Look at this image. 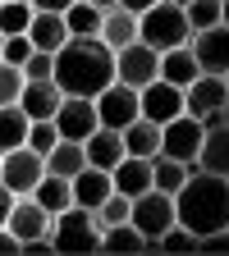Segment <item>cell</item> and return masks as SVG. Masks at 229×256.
Listing matches in <instances>:
<instances>
[{
    "label": "cell",
    "mask_w": 229,
    "mask_h": 256,
    "mask_svg": "<svg viewBox=\"0 0 229 256\" xmlns=\"http://www.w3.org/2000/svg\"><path fill=\"white\" fill-rule=\"evenodd\" d=\"M142 23V42L156 46V50H174V46H188L192 42V23H188V10L174 5V0H160L147 14H138Z\"/></svg>",
    "instance_id": "3"
},
{
    "label": "cell",
    "mask_w": 229,
    "mask_h": 256,
    "mask_svg": "<svg viewBox=\"0 0 229 256\" xmlns=\"http://www.w3.org/2000/svg\"><path fill=\"white\" fill-rule=\"evenodd\" d=\"M202 170H211V174H224L229 178V124L220 119V124H206V142H202Z\"/></svg>",
    "instance_id": "23"
},
{
    "label": "cell",
    "mask_w": 229,
    "mask_h": 256,
    "mask_svg": "<svg viewBox=\"0 0 229 256\" xmlns=\"http://www.w3.org/2000/svg\"><path fill=\"white\" fill-rule=\"evenodd\" d=\"M28 87V74L19 69V64L10 60H0V106H19V96Z\"/></svg>",
    "instance_id": "34"
},
{
    "label": "cell",
    "mask_w": 229,
    "mask_h": 256,
    "mask_svg": "<svg viewBox=\"0 0 229 256\" xmlns=\"http://www.w3.org/2000/svg\"><path fill=\"white\" fill-rule=\"evenodd\" d=\"M23 74H28V82L55 78V55H51V50H32V55H28V64H23Z\"/></svg>",
    "instance_id": "36"
},
{
    "label": "cell",
    "mask_w": 229,
    "mask_h": 256,
    "mask_svg": "<svg viewBox=\"0 0 229 256\" xmlns=\"http://www.w3.org/2000/svg\"><path fill=\"white\" fill-rule=\"evenodd\" d=\"M115 69H119V82H128V87L142 92L147 82L160 78V50L147 46V42H133V46H124L115 55Z\"/></svg>",
    "instance_id": "9"
},
{
    "label": "cell",
    "mask_w": 229,
    "mask_h": 256,
    "mask_svg": "<svg viewBox=\"0 0 229 256\" xmlns=\"http://www.w3.org/2000/svg\"><path fill=\"white\" fill-rule=\"evenodd\" d=\"M224 23H229V0H224Z\"/></svg>",
    "instance_id": "46"
},
{
    "label": "cell",
    "mask_w": 229,
    "mask_h": 256,
    "mask_svg": "<svg viewBox=\"0 0 229 256\" xmlns=\"http://www.w3.org/2000/svg\"><path fill=\"white\" fill-rule=\"evenodd\" d=\"M51 170H46V156L42 151H32V146H14V151H5V165H0V178H5L19 197H32L37 192V183L46 178Z\"/></svg>",
    "instance_id": "7"
},
{
    "label": "cell",
    "mask_w": 229,
    "mask_h": 256,
    "mask_svg": "<svg viewBox=\"0 0 229 256\" xmlns=\"http://www.w3.org/2000/svg\"><path fill=\"white\" fill-rule=\"evenodd\" d=\"M101 224H96V215L87 206H69L51 215V242L55 252H101Z\"/></svg>",
    "instance_id": "4"
},
{
    "label": "cell",
    "mask_w": 229,
    "mask_h": 256,
    "mask_svg": "<svg viewBox=\"0 0 229 256\" xmlns=\"http://www.w3.org/2000/svg\"><path fill=\"white\" fill-rule=\"evenodd\" d=\"M32 18H37V5H32V0H0V32H5V37L28 32Z\"/></svg>",
    "instance_id": "30"
},
{
    "label": "cell",
    "mask_w": 229,
    "mask_h": 256,
    "mask_svg": "<svg viewBox=\"0 0 229 256\" xmlns=\"http://www.w3.org/2000/svg\"><path fill=\"white\" fill-rule=\"evenodd\" d=\"M151 170H156V188L160 192H170V197H179L183 192V183L197 174V165H183V160H174V156H151Z\"/></svg>",
    "instance_id": "24"
},
{
    "label": "cell",
    "mask_w": 229,
    "mask_h": 256,
    "mask_svg": "<svg viewBox=\"0 0 229 256\" xmlns=\"http://www.w3.org/2000/svg\"><path fill=\"white\" fill-rule=\"evenodd\" d=\"M87 5H96V10H115L119 0H87Z\"/></svg>",
    "instance_id": "44"
},
{
    "label": "cell",
    "mask_w": 229,
    "mask_h": 256,
    "mask_svg": "<svg viewBox=\"0 0 229 256\" xmlns=\"http://www.w3.org/2000/svg\"><path fill=\"white\" fill-rule=\"evenodd\" d=\"M202 142H206V124L197 119V114H179V119H170L165 124V156H174V160H183V165H197L202 170Z\"/></svg>",
    "instance_id": "8"
},
{
    "label": "cell",
    "mask_w": 229,
    "mask_h": 256,
    "mask_svg": "<svg viewBox=\"0 0 229 256\" xmlns=\"http://www.w3.org/2000/svg\"><path fill=\"white\" fill-rule=\"evenodd\" d=\"M46 170H51V174H64V178L83 174V170H87V146H83V142H74V138H60V142H55V151L46 156Z\"/></svg>",
    "instance_id": "25"
},
{
    "label": "cell",
    "mask_w": 229,
    "mask_h": 256,
    "mask_svg": "<svg viewBox=\"0 0 229 256\" xmlns=\"http://www.w3.org/2000/svg\"><path fill=\"white\" fill-rule=\"evenodd\" d=\"M142 247H147V238H142V229H138L133 220H128V224H115V229L101 234V252L106 256H138Z\"/></svg>",
    "instance_id": "27"
},
{
    "label": "cell",
    "mask_w": 229,
    "mask_h": 256,
    "mask_svg": "<svg viewBox=\"0 0 229 256\" xmlns=\"http://www.w3.org/2000/svg\"><path fill=\"white\" fill-rule=\"evenodd\" d=\"M160 256H202V238L188 229V224H174L160 238Z\"/></svg>",
    "instance_id": "31"
},
{
    "label": "cell",
    "mask_w": 229,
    "mask_h": 256,
    "mask_svg": "<svg viewBox=\"0 0 229 256\" xmlns=\"http://www.w3.org/2000/svg\"><path fill=\"white\" fill-rule=\"evenodd\" d=\"M96 114H101V128H119L124 133L133 119H142V92L115 78L101 96H96Z\"/></svg>",
    "instance_id": "6"
},
{
    "label": "cell",
    "mask_w": 229,
    "mask_h": 256,
    "mask_svg": "<svg viewBox=\"0 0 229 256\" xmlns=\"http://www.w3.org/2000/svg\"><path fill=\"white\" fill-rule=\"evenodd\" d=\"M83 146H87V165H96V170H115L119 160L128 156V146H124V133H119V128H96V133H92Z\"/></svg>",
    "instance_id": "21"
},
{
    "label": "cell",
    "mask_w": 229,
    "mask_h": 256,
    "mask_svg": "<svg viewBox=\"0 0 229 256\" xmlns=\"http://www.w3.org/2000/svg\"><path fill=\"white\" fill-rule=\"evenodd\" d=\"M119 5H124V10H133V14H147L151 5H160V0H119Z\"/></svg>",
    "instance_id": "43"
},
{
    "label": "cell",
    "mask_w": 229,
    "mask_h": 256,
    "mask_svg": "<svg viewBox=\"0 0 229 256\" xmlns=\"http://www.w3.org/2000/svg\"><path fill=\"white\" fill-rule=\"evenodd\" d=\"M115 78H119L115 50L101 37H74L55 55V82L64 87V96H92L96 101Z\"/></svg>",
    "instance_id": "1"
},
{
    "label": "cell",
    "mask_w": 229,
    "mask_h": 256,
    "mask_svg": "<svg viewBox=\"0 0 229 256\" xmlns=\"http://www.w3.org/2000/svg\"><path fill=\"white\" fill-rule=\"evenodd\" d=\"M32 5H37L42 14H64V10L74 5V0H32Z\"/></svg>",
    "instance_id": "42"
},
{
    "label": "cell",
    "mask_w": 229,
    "mask_h": 256,
    "mask_svg": "<svg viewBox=\"0 0 229 256\" xmlns=\"http://www.w3.org/2000/svg\"><path fill=\"white\" fill-rule=\"evenodd\" d=\"M174 5H188V0H174Z\"/></svg>",
    "instance_id": "49"
},
{
    "label": "cell",
    "mask_w": 229,
    "mask_h": 256,
    "mask_svg": "<svg viewBox=\"0 0 229 256\" xmlns=\"http://www.w3.org/2000/svg\"><path fill=\"white\" fill-rule=\"evenodd\" d=\"M101 42H106L115 55H119L124 46L142 42V23H138V14H133V10H124V5L106 10V23H101Z\"/></svg>",
    "instance_id": "17"
},
{
    "label": "cell",
    "mask_w": 229,
    "mask_h": 256,
    "mask_svg": "<svg viewBox=\"0 0 229 256\" xmlns=\"http://www.w3.org/2000/svg\"><path fill=\"white\" fill-rule=\"evenodd\" d=\"M192 55H197L202 74L229 78V23L206 28V32H192Z\"/></svg>",
    "instance_id": "13"
},
{
    "label": "cell",
    "mask_w": 229,
    "mask_h": 256,
    "mask_svg": "<svg viewBox=\"0 0 229 256\" xmlns=\"http://www.w3.org/2000/svg\"><path fill=\"white\" fill-rule=\"evenodd\" d=\"M115 192V174L110 170H96V165H87L83 174H74V206H87V210H96L106 197Z\"/></svg>",
    "instance_id": "20"
},
{
    "label": "cell",
    "mask_w": 229,
    "mask_h": 256,
    "mask_svg": "<svg viewBox=\"0 0 229 256\" xmlns=\"http://www.w3.org/2000/svg\"><path fill=\"white\" fill-rule=\"evenodd\" d=\"M32 50H37V46H32L28 32H19V37H5V60H10V64H19V69L28 64V55H32Z\"/></svg>",
    "instance_id": "37"
},
{
    "label": "cell",
    "mask_w": 229,
    "mask_h": 256,
    "mask_svg": "<svg viewBox=\"0 0 229 256\" xmlns=\"http://www.w3.org/2000/svg\"><path fill=\"white\" fill-rule=\"evenodd\" d=\"M0 60H5V32H0Z\"/></svg>",
    "instance_id": "45"
},
{
    "label": "cell",
    "mask_w": 229,
    "mask_h": 256,
    "mask_svg": "<svg viewBox=\"0 0 229 256\" xmlns=\"http://www.w3.org/2000/svg\"><path fill=\"white\" fill-rule=\"evenodd\" d=\"M174 202H179V224H188L197 238H206L215 229H229V178L224 174L197 170Z\"/></svg>",
    "instance_id": "2"
},
{
    "label": "cell",
    "mask_w": 229,
    "mask_h": 256,
    "mask_svg": "<svg viewBox=\"0 0 229 256\" xmlns=\"http://www.w3.org/2000/svg\"><path fill=\"white\" fill-rule=\"evenodd\" d=\"M19 106L28 110V119H55V110L64 106V87L55 78H42V82H28Z\"/></svg>",
    "instance_id": "16"
},
{
    "label": "cell",
    "mask_w": 229,
    "mask_h": 256,
    "mask_svg": "<svg viewBox=\"0 0 229 256\" xmlns=\"http://www.w3.org/2000/svg\"><path fill=\"white\" fill-rule=\"evenodd\" d=\"M160 78L174 82V87H183V92L202 78V64H197V55H192V42L188 46H174V50H160Z\"/></svg>",
    "instance_id": "19"
},
{
    "label": "cell",
    "mask_w": 229,
    "mask_h": 256,
    "mask_svg": "<svg viewBox=\"0 0 229 256\" xmlns=\"http://www.w3.org/2000/svg\"><path fill=\"white\" fill-rule=\"evenodd\" d=\"M5 229L19 234L23 242H28V238H46V234H51V210H46L37 197H19L14 210H10V224H5Z\"/></svg>",
    "instance_id": "14"
},
{
    "label": "cell",
    "mask_w": 229,
    "mask_h": 256,
    "mask_svg": "<svg viewBox=\"0 0 229 256\" xmlns=\"http://www.w3.org/2000/svg\"><path fill=\"white\" fill-rule=\"evenodd\" d=\"M28 37H32V46H37V50L60 55L64 46L74 42V32H69V18H64V14H42V10H37V18H32V28H28Z\"/></svg>",
    "instance_id": "18"
},
{
    "label": "cell",
    "mask_w": 229,
    "mask_h": 256,
    "mask_svg": "<svg viewBox=\"0 0 229 256\" xmlns=\"http://www.w3.org/2000/svg\"><path fill=\"white\" fill-rule=\"evenodd\" d=\"M55 142H60V128H55V119H32L28 146H32V151H42V156H51V151H55Z\"/></svg>",
    "instance_id": "35"
},
{
    "label": "cell",
    "mask_w": 229,
    "mask_h": 256,
    "mask_svg": "<svg viewBox=\"0 0 229 256\" xmlns=\"http://www.w3.org/2000/svg\"><path fill=\"white\" fill-rule=\"evenodd\" d=\"M179 114H188L183 87H174V82H165V78H156V82L142 87V119H151V124L165 128V124L179 119Z\"/></svg>",
    "instance_id": "12"
},
{
    "label": "cell",
    "mask_w": 229,
    "mask_h": 256,
    "mask_svg": "<svg viewBox=\"0 0 229 256\" xmlns=\"http://www.w3.org/2000/svg\"><path fill=\"white\" fill-rule=\"evenodd\" d=\"M224 124H229V101H224Z\"/></svg>",
    "instance_id": "47"
},
{
    "label": "cell",
    "mask_w": 229,
    "mask_h": 256,
    "mask_svg": "<svg viewBox=\"0 0 229 256\" xmlns=\"http://www.w3.org/2000/svg\"><path fill=\"white\" fill-rule=\"evenodd\" d=\"M188 23L192 32H206V28H220L224 23V0H188Z\"/></svg>",
    "instance_id": "33"
},
{
    "label": "cell",
    "mask_w": 229,
    "mask_h": 256,
    "mask_svg": "<svg viewBox=\"0 0 229 256\" xmlns=\"http://www.w3.org/2000/svg\"><path fill=\"white\" fill-rule=\"evenodd\" d=\"M110 174H115V192H124V197H142L156 188V170L147 156H124Z\"/></svg>",
    "instance_id": "15"
},
{
    "label": "cell",
    "mask_w": 229,
    "mask_h": 256,
    "mask_svg": "<svg viewBox=\"0 0 229 256\" xmlns=\"http://www.w3.org/2000/svg\"><path fill=\"white\" fill-rule=\"evenodd\" d=\"M92 215H96V224H101V229L128 224V220H133V197H124V192H110V197H106L101 206H96Z\"/></svg>",
    "instance_id": "32"
},
{
    "label": "cell",
    "mask_w": 229,
    "mask_h": 256,
    "mask_svg": "<svg viewBox=\"0 0 229 256\" xmlns=\"http://www.w3.org/2000/svg\"><path fill=\"white\" fill-rule=\"evenodd\" d=\"M0 165H5V151H0Z\"/></svg>",
    "instance_id": "48"
},
{
    "label": "cell",
    "mask_w": 229,
    "mask_h": 256,
    "mask_svg": "<svg viewBox=\"0 0 229 256\" xmlns=\"http://www.w3.org/2000/svg\"><path fill=\"white\" fill-rule=\"evenodd\" d=\"M14 202H19V192L0 178V224H10V210H14Z\"/></svg>",
    "instance_id": "40"
},
{
    "label": "cell",
    "mask_w": 229,
    "mask_h": 256,
    "mask_svg": "<svg viewBox=\"0 0 229 256\" xmlns=\"http://www.w3.org/2000/svg\"><path fill=\"white\" fill-rule=\"evenodd\" d=\"M28 133H32L28 110H23V106H0V151L28 146Z\"/></svg>",
    "instance_id": "26"
},
{
    "label": "cell",
    "mask_w": 229,
    "mask_h": 256,
    "mask_svg": "<svg viewBox=\"0 0 229 256\" xmlns=\"http://www.w3.org/2000/svg\"><path fill=\"white\" fill-rule=\"evenodd\" d=\"M23 256H55L51 234H46V238H28V242H23Z\"/></svg>",
    "instance_id": "41"
},
{
    "label": "cell",
    "mask_w": 229,
    "mask_h": 256,
    "mask_svg": "<svg viewBox=\"0 0 229 256\" xmlns=\"http://www.w3.org/2000/svg\"><path fill=\"white\" fill-rule=\"evenodd\" d=\"M133 224L142 229V238H165V229H174L179 224V202L170 197V192H142V197H133Z\"/></svg>",
    "instance_id": "5"
},
{
    "label": "cell",
    "mask_w": 229,
    "mask_h": 256,
    "mask_svg": "<svg viewBox=\"0 0 229 256\" xmlns=\"http://www.w3.org/2000/svg\"><path fill=\"white\" fill-rule=\"evenodd\" d=\"M0 256H23V238L10 234L5 224H0Z\"/></svg>",
    "instance_id": "39"
},
{
    "label": "cell",
    "mask_w": 229,
    "mask_h": 256,
    "mask_svg": "<svg viewBox=\"0 0 229 256\" xmlns=\"http://www.w3.org/2000/svg\"><path fill=\"white\" fill-rule=\"evenodd\" d=\"M64 18H69V32H74V37H101V23H106V10L87 5V0H74V5L64 10Z\"/></svg>",
    "instance_id": "29"
},
{
    "label": "cell",
    "mask_w": 229,
    "mask_h": 256,
    "mask_svg": "<svg viewBox=\"0 0 229 256\" xmlns=\"http://www.w3.org/2000/svg\"><path fill=\"white\" fill-rule=\"evenodd\" d=\"M55 128L60 138H74V142H87L96 128H101V114H96V101L92 96H64V106L55 110Z\"/></svg>",
    "instance_id": "11"
},
{
    "label": "cell",
    "mask_w": 229,
    "mask_h": 256,
    "mask_svg": "<svg viewBox=\"0 0 229 256\" xmlns=\"http://www.w3.org/2000/svg\"><path fill=\"white\" fill-rule=\"evenodd\" d=\"M124 146H128V156H160V146H165V128L160 124H151V119H133L124 128Z\"/></svg>",
    "instance_id": "22"
},
{
    "label": "cell",
    "mask_w": 229,
    "mask_h": 256,
    "mask_svg": "<svg viewBox=\"0 0 229 256\" xmlns=\"http://www.w3.org/2000/svg\"><path fill=\"white\" fill-rule=\"evenodd\" d=\"M183 101H188V114H197L202 124H220L224 119V101H229V82L215 78V74H202L183 92Z\"/></svg>",
    "instance_id": "10"
},
{
    "label": "cell",
    "mask_w": 229,
    "mask_h": 256,
    "mask_svg": "<svg viewBox=\"0 0 229 256\" xmlns=\"http://www.w3.org/2000/svg\"><path fill=\"white\" fill-rule=\"evenodd\" d=\"M215 252H229V229H215L202 238V256H215Z\"/></svg>",
    "instance_id": "38"
},
{
    "label": "cell",
    "mask_w": 229,
    "mask_h": 256,
    "mask_svg": "<svg viewBox=\"0 0 229 256\" xmlns=\"http://www.w3.org/2000/svg\"><path fill=\"white\" fill-rule=\"evenodd\" d=\"M51 215H60V210H69L74 206V178H64V174H46L42 183H37V192H32Z\"/></svg>",
    "instance_id": "28"
},
{
    "label": "cell",
    "mask_w": 229,
    "mask_h": 256,
    "mask_svg": "<svg viewBox=\"0 0 229 256\" xmlns=\"http://www.w3.org/2000/svg\"><path fill=\"white\" fill-rule=\"evenodd\" d=\"M224 82H229V78H224Z\"/></svg>",
    "instance_id": "50"
}]
</instances>
